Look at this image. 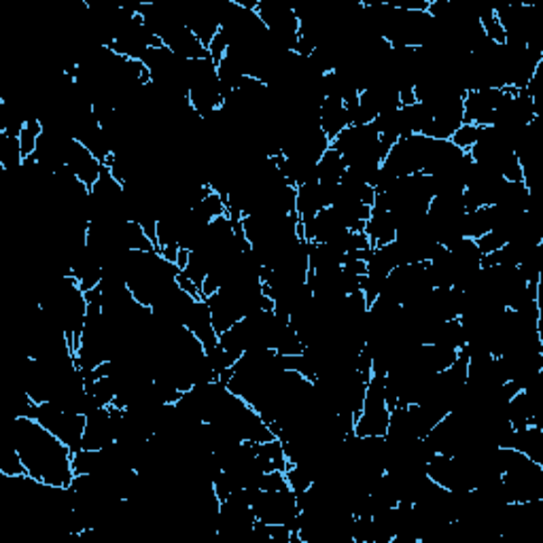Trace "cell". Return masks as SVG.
<instances>
[{"label": "cell", "mask_w": 543, "mask_h": 543, "mask_svg": "<svg viewBox=\"0 0 543 543\" xmlns=\"http://www.w3.org/2000/svg\"><path fill=\"white\" fill-rule=\"evenodd\" d=\"M183 325L198 337V342L202 344L204 351L210 353L219 344V334L215 331L213 318H210V310L207 299H196L189 306V310L185 312Z\"/></svg>", "instance_id": "obj_7"}, {"label": "cell", "mask_w": 543, "mask_h": 543, "mask_svg": "<svg viewBox=\"0 0 543 543\" xmlns=\"http://www.w3.org/2000/svg\"><path fill=\"white\" fill-rule=\"evenodd\" d=\"M9 439L20 452L30 478L47 486L69 488L75 480L72 450L45 429L41 422L26 416H15L11 422Z\"/></svg>", "instance_id": "obj_1"}, {"label": "cell", "mask_w": 543, "mask_h": 543, "mask_svg": "<svg viewBox=\"0 0 543 543\" xmlns=\"http://www.w3.org/2000/svg\"><path fill=\"white\" fill-rule=\"evenodd\" d=\"M161 41H164V45L170 50L172 53H177L179 58H185L193 62V60H204L208 58L207 47H204L200 41H198V36L191 32L189 28L185 26L183 22L172 23L170 28L166 30L164 34L160 36Z\"/></svg>", "instance_id": "obj_8"}, {"label": "cell", "mask_w": 543, "mask_h": 543, "mask_svg": "<svg viewBox=\"0 0 543 543\" xmlns=\"http://www.w3.org/2000/svg\"><path fill=\"white\" fill-rule=\"evenodd\" d=\"M505 94H508V87L467 89L463 98V124L478 125V128H491Z\"/></svg>", "instance_id": "obj_4"}, {"label": "cell", "mask_w": 543, "mask_h": 543, "mask_svg": "<svg viewBox=\"0 0 543 543\" xmlns=\"http://www.w3.org/2000/svg\"><path fill=\"white\" fill-rule=\"evenodd\" d=\"M115 444V420L111 408H96L87 414L81 448L102 450Z\"/></svg>", "instance_id": "obj_6"}, {"label": "cell", "mask_w": 543, "mask_h": 543, "mask_svg": "<svg viewBox=\"0 0 543 543\" xmlns=\"http://www.w3.org/2000/svg\"><path fill=\"white\" fill-rule=\"evenodd\" d=\"M229 45H232V41H229V34L225 32V30H219V32H216V36L213 39V43L208 45V58L213 60L215 64H219L223 58L227 56V51H229Z\"/></svg>", "instance_id": "obj_17"}, {"label": "cell", "mask_w": 543, "mask_h": 543, "mask_svg": "<svg viewBox=\"0 0 543 543\" xmlns=\"http://www.w3.org/2000/svg\"><path fill=\"white\" fill-rule=\"evenodd\" d=\"M32 419L36 422H41L47 431L53 433L60 442L69 446L72 452L81 448L87 416L66 412V410L56 406L53 401H45V403H36Z\"/></svg>", "instance_id": "obj_3"}, {"label": "cell", "mask_w": 543, "mask_h": 543, "mask_svg": "<svg viewBox=\"0 0 543 543\" xmlns=\"http://www.w3.org/2000/svg\"><path fill=\"white\" fill-rule=\"evenodd\" d=\"M249 501L257 520L265 524H287V527L298 530V494L291 488H282V491L249 488Z\"/></svg>", "instance_id": "obj_2"}, {"label": "cell", "mask_w": 543, "mask_h": 543, "mask_svg": "<svg viewBox=\"0 0 543 543\" xmlns=\"http://www.w3.org/2000/svg\"><path fill=\"white\" fill-rule=\"evenodd\" d=\"M482 130H484V128H478V125L463 124L461 128H458V130L455 132V136H452V143H455L456 147L461 149V151H465V153H469V151H472L474 144L480 141Z\"/></svg>", "instance_id": "obj_16"}, {"label": "cell", "mask_w": 543, "mask_h": 543, "mask_svg": "<svg viewBox=\"0 0 543 543\" xmlns=\"http://www.w3.org/2000/svg\"><path fill=\"white\" fill-rule=\"evenodd\" d=\"M23 166V155L20 147V136H11L0 132V168L7 172H20Z\"/></svg>", "instance_id": "obj_12"}, {"label": "cell", "mask_w": 543, "mask_h": 543, "mask_svg": "<svg viewBox=\"0 0 543 543\" xmlns=\"http://www.w3.org/2000/svg\"><path fill=\"white\" fill-rule=\"evenodd\" d=\"M191 215L196 216V219H200L202 223H210L219 219V216L227 215V202L213 189L202 202H198L196 207L191 208Z\"/></svg>", "instance_id": "obj_13"}, {"label": "cell", "mask_w": 543, "mask_h": 543, "mask_svg": "<svg viewBox=\"0 0 543 543\" xmlns=\"http://www.w3.org/2000/svg\"><path fill=\"white\" fill-rule=\"evenodd\" d=\"M0 474L5 475V478L14 480V478H23L26 474V467H23V461L20 456V452H17L15 444L7 442V448L3 450V456H0Z\"/></svg>", "instance_id": "obj_15"}, {"label": "cell", "mask_w": 543, "mask_h": 543, "mask_svg": "<svg viewBox=\"0 0 543 543\" xmlns=\"http://www.w3.org/2000/svg\"><path fill=\"white\" fill-rule=\"evenodd\" d=\"M346 170H348L346 161H344L342 155L331 147L325 151V153L321 155V160L317 161V179L321 180V183L340 185Z\"/></svg>", "instance_id": "obj_11"}, {"label": "cell", "mask_w": 543, "mask_h": 543, "mask_svg": "<svg viewBox=\"0 0 543 543\" xmlns=\"http://www.w3.org/2000/svg\"><path fill=\"white\" fill-rule=\"evenodd\" d=\"M508 448L522 452L530 461L543 465V425H529L524 429H514Z\"/></svg>", "instance_id": "obj_10"}, {"label": "cell", "mask_w": 543, "mask_h": 543, "mask_svg": "<svg viewBox=\"0 0 543 543\" xmlns=\"http://www.w3.org/2000/svg\"><path fill=\"white\" fill-rule=\"evenodd\" d=\"M348 125H351V119H348V111L342 98H337V96L323 98L321 106H318V128L325 132V136L334 141Z\"/></svg>", "instance_id": "obj_9"}, {"label": "cell", "mask_w": 543, "mask_h": 543, "mask_svg": "<svg viewBox=\"0 0 543 543\" xmlns=\"http://www.w3.org/2000/svg\"><path fill=\"white\" fill-rule=\"evenodd\" d=\"M64 164L69 170L81 180L87 189L98 183L102 170H105V161H100L96 155L89 151L86 144H81L77 138H69L66 144V160Z\"/></svg>", "instance_id": "obj_5"}, {"label": "cell", "mask_w": 543, "mask_h": 543, "mask_svg": "<svg viewBox=\"0 0 543 543\" xmlns=\"http://www.w3.org/2000/svg\"><path fill=\"white\" fill-rule=\"evenodd\" d=\"M45 125L39 117H30L23 124V128L20 132V147H22V155L23 160L32 158L36 153V147H39V138L43 136Z\"/></svg>", "instance_id": "obj_14"}]
</instances>
